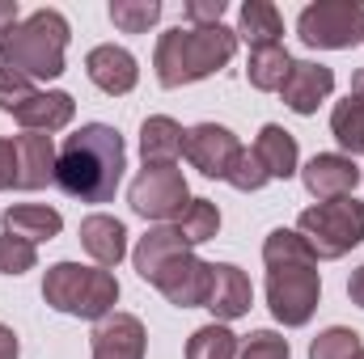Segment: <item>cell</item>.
I'll list each match as a JSON object with an SVG mask.
<instances>
[{"label": "cell", "mask_w": 364, "mask_h": 359, "mask_svg": "<svg viewBox=\"0 0 364 359\" xmlns=\"http://www.w3.org/2000/svg\"><path fill=\"white\" fill-rule=\"evenodd\" d=\"M123 170H127L123 136L106 123H85L77 136L60 144V157H55V182L64 186V194L81 203L114 199Z\"/></svg>", "instance_id": "obj_1"}, {"label": "cell", "mask_w": 364, "mask_h": 359, "mask_svg": "<svg viewBox=\"0 0 364 359\" xmlns=\"http://www.w3.org/2000/svg\"><path fill=\"white\" fill-rule=\"evenodd\" d=\"M237 51V30L229 26H208V30H166L157 38V55H153V68H157V81L166 89H182V85H195L212 72H220Z\"/></svg>", "instance_id": "obj_2"}, {"label": "cell", "mask_w": 364, "mask_h": 359, "mask_svg": "<svg viewBox=\"0 0 364 359\" xmlns=\"http://www.w3.org/2000/svg\"><path fill=\"white\" fill-rule=\"evenodd\" d=\"M73 30L60 9H38L21 17L4 38H0V64L30 77V81H55L64 72V47Z\"/></svg>", "instance_id": "obj_3"}, {"label": "cell", "mask_w": 364, "mask_h": 359, "mask_svg": "<svg viewBox=\"0 0 364 359\" xmlns=\"http://www.w3.org/2000/svg\"><path fill=\"white\" fill-rule=\"evenodd\" d=\"M43 300H47L55 313L102 321V317H110V313H114L119 279H114L106 267L55 263V267H47V279H43Z\"/></svg>", "instance_id": "obj_4"}, {"label": "cell", "mask_w": 364, "mask_h": 359, "mask_svg": "<svg viewBox=\"0 0 364 359\" xmlns=\"http://www.w3.org/2000/svg\"><path fill=\"white\" fill-rule=\"evenodd\" d=\"M296 233L309 241V250L318 258H343L364 241V203L348 199H331V203H314L301 211Z\"/></svg>", "instance_id": "obj_5"}, {"label": "cell", "mask_w": 364, "mask_h": 359, "mask_svg": "<svg viewBox=\"0 0 364 359\" xmlns=\"http://www.w3.org/2000/svg\"><path fill=\"white\" fill-rule=\"evenodd\" d=\"M296 34L318 51H348L364 43V4L360 0H314L296 17Z\"/></svg>", "instance_id": "obj_6"}, {"label": "cell", "mask_w": 364, "mask_h": 359, "mask_svg": "<svg viewBox=\"0 0 364 359\" xmlns=\"http://www.w3.org/2000/svg\"><path fill=\"white\" fill-rule=\"evenodd\" d=\"M127 203L144 220H178L191 207V186L178 165H144L127 186Z\"/></svg>", "instance_id": "obj_7"}, {"label": "cell", "mask_w": 364, "mask_h": 359, "mask_svg": "<svg viewBox=\"0 0 364 359\" xmlns=\"http://www.w3.org/2000/svg\"><path fill=\"white\" fill-rule=\"evenodd\" d=\"M322 296V275L314 267H279L267 270V304H272L275 321L284 326H305L318 309Z\"/></svg>", "instance_id": "obj_8"}, {"label": "cell", "mask_w": 364, "mask_h": 359, "mask_svg": "<svg viewBox=\"0 0 364 359\" xmlns=\"http://www.w3.org/2000/svg\"><path fill=\"white\" fill-rule=\"evenodd\" d=\"M237 153H242L237 136H233L229 127H220V123H199V127H191L186 140H182V157H186L203 178H225Z\"/></svg>", "instance_id": "obj_9"}, {"label": "cell", "mask_w": 364, "mask_h": 359, "mask_svg": "<svg viewBox=\"0 0 364 359\" xmlns=\"http://www.w3.org/2000/svg\"><path fill=\"white\" fill-rule=\"evenodd\" d=\"M153 287L178 309H199V304H208V292H212V263L182 254L153 279Z\"/></svg>", "instance_id": "obj_10"}, {"label": "cell", "mask_w": 364, "mask_h": 359, "mask_svg": "<svg viewBox=\"0 0 364 359\" xmlns=\"http://www.w3.org/2000/svg\"><path fill=\"white\" fill-rule=\"evenodd\" d=\"M301 182H305V190H309L318 203H331V199H348V194L356 190L360 170H356V161L343 157V153H318V157L301 170Z\"/></svg>", "instance_id": "obj_11"}, {"label": "cell", "mask_w": 364, "mask_h": 359, "mask_svg": "<svg viewBox=\"0 0 364 359\" xmlns=\"http://www.w3.org/2000/svg\"><path fill=\"white\" fill-rule=\"evenodd\" d=\"M93 343V359H144V321L132 313H110L93 326L90 334Z\"/></svg>", "instance_id": "obj_12"}, {"label": "cell", "mask_w": 364, "mask_h": 359, "mask_svg": "<svg viewBox=\"0 0 364 359\" xmlns=\"http://www.w3.org/2000/svg\"><path fill=\"white\" fill-rule=\"evenodd\" d=\"M250 304H255V287H250L246 270L233 267V263H216L212 267V292H208V304L203 309H212V317L225 326V321L246 317Z\"/></svg>", "instance_id": "obj_13"}, {"label": "cell", "mask_w": 364, "mask_h": 359, "mask_svg": "<svg viewBox=\"0 0 364 359\" xmlns=\"http://www.w3.org/2000/svg\"><path fill=\"white\" fill-rule=\"evenodd\" d=\"M85 72H90L93 85H97L102 93H110V97L132 93V89H136V81H140L136 55H132L127 47H114V43L93 47L90 55H85Z\"/></svg>", "instance_id": "obj_14"}, {"label": "cell", "mask_w": 364, "mask_h": 359, "mask_svg": "<svg viewBox=\"0 0 364 359\" xmlns=\"http://www.w3.org/2000/svg\"><path fill=\"white\" fill-rule=\"evenodd\" d=\"M335 89V72L326 64H314V60H292V72L284 81V106L292 114H314Z\"/></svg>", "instance_id": "obj_15"}, {"label": "cell", "mask_w": 364, "mask_h": 359, "mask_svg": "<svg viewBox=\"0 0 364 359\" xmlns=\"http://www.w3.org/2000/svg\"><path fill=\"white\" fill-rule=\"evenodd\" d=\"M13 148H17V190H38L47 182H55V144L51 136H38V131H21L13 136Z\"/></svg>", "instance_id": "obj_16"}, {"label": "cell", "mask_w": 364, "mask_h": 359, "mask_svg": "<svg viewBox=\"0 0 364 359\" xmlns=\"http://www.w3.org/2000/svg\"><path fill=\"white\" fill-rule=\"evenodd\" d=\"M81 245L90 250V258L97 267H119L123 254H127V228L123 220L106 216V211H93L81 220Z\"/></svg>", "instance_id": "obj_17"}, {"label": "cell", "mask_w": 364, "mask_h": 359, "mask_svg": "<svg viewBox=\"0 0 364 359\" xmlns=\"http://www.w3.org/2000/svg\"><path fill=\"white\" fill-rule=\"evenodd\" d=\"M77 114V101L73 93L64 89H47V93H34L21 110H17V123L26 131H38V136H51V131H64Z\"/></svg>", "instance_id": "obj_18"}, {"label": "cell", "mask_w": 364, "mask_h": 359, "mask_svg": "<svg viewBox=\"0 0 364 359\" xmlns=\"http://www.w3.org/2000/svg\"><path fill=\"white\" fill-rule=\"evenodd\" d=\"M182 254H191V245L182 241V233H178V228L157 224V228H149V233L140 237V245H136L132 263H136V270H140V279H149V283H153V279L170 267L174 258H182Z\"/></svg>", "instance_id": "obj_19"}, {"label": "cell", "mask_w": 364, "mask_h": 359, "mask_svg": "<svg viewBox=\"0 0 364 359\" xmlns=\"http://www.w3.org/2000/svg\"><path fill=\"white\" fill-rule=\"evenodd\" d=\"M60 228H64V216L55 207H43V203H17V207L4 211V233L9 237H21L30 245L60 237Z\"/></svg>", "instance_id": "obj_20"}, {"label": "cell", "mask_w": 364, "mask_h": 359, "mask_svg": "<svg viewBox=\"0 0 364 359\" xmlns=\"http://www.w3.org/2000/svg\"><path fill=\"white\" fill-rule=\"evenodd\" d=\"M182 140H186V131L170 114L144 118V127H140V157H144V165H174L182 157Z\"/></svg>", "instance_id": "obj_21"}, {"label": "cell", "mask_w": 364, "mask_h": 359, "mask_svg": "<svg viewBox=\"0 0 364 359\" xmlns=\"http://www.w3.org/2000/svg\"><path fill=\"white\" fill-rule=\"evenodd\" d=\"M255 157L263 161L267 178H292L296 165H301V148H296V136L284 131L279 123H267L255 140Z\"/></svg>", "instance_id": "obj_22"}, {"label": "cell", "mask_w": 364, "mask_h": 359, "mask_svg": "<svg viewBox=\"0 0 364 359\" xmlns=\"http://www.w3.org/2000/svg\"><path fill=\"white\" fill-rule=\"evenodd\" d=\"M237 38L250 43V51L259 47H279L284 38V17L272 0H246L242 13H237Z\"/></svg>", "instance_id": "obj_23"}, {"label": "cell", "mask_w": 364, "mask_h": 359, "mask_svg": "<svg viewBox=\"0 0 364 359\" xmlns=\"http://www.w3.org/2000/svg\"><path fill=\"white\" fill-rule=\"evenodd\" d=\"M263 263L267 270H279V267H318V254L309 250V241L292 228H275L267 233L263 241Z\"/></svg>", "instance_id": "obj_24"}, {"label": "cell", "mask_w": 364, "mask_h": 359, "mask_svg": "<svg viewBox=\"0 0 364 359\" xmlns=\"http://www.w3.org/2000/svg\"><path fill=\"white\" fill-rule=\"evenodd\" d=\"M288 72H292V55H288L284 47H259V51H250L246 77H250V85H255L259 93H275V89H284Z\"/></svg>", "instance_id": "obj_25"}, {"label": "cell", "mask_w": 364, "mask_h": 359, "mask_svg": "<svg viewBox=\"0 0 364 359\" xmlns=\"http://www.w3.org/2000/svg\"><path fill=\"white\" fill-rule=\"evenodd\" d=\"M237 334L220 321L212 326H199L191 338H186V359H237Z\"/></svg>", "instance_id": "obj_26"}, {"label": "cell", "mask_w": 364, "mask_h": 359, "mask_svg": "<svg viewBox=\"0 0 364 359\" xmlns=\"http://www.w3.org/2000/svg\"><path fill=\"white\" fill-rule=\"evenodd\" d=\"M174 228L182 233L186 245H203V241H212L220 233V207L212 199H191V207L178 216Z\"/></svg>", "instance_id": "obj_27"}, {"label": "cell", "mask_w": 364, "mask_h": 359, "mask_svg": "<svg viewBox=\"0 0 364 359\" xmlns=\"http://www.w3.org/2000/svg\"><path fill=\"white\" fill-rule=\"evenodd\" d=\"M331 136L356 157V153H364V101L360 97H343L335 110H331Z\"/></svg>", "instance_id": "obj_28"}, {"label": "cell", "mask_w": 364, "mask_h": 359, "mask_svg": "<svg viewBox=\"0 0 364 359\" xmlns=\"http://www.w3.org/2000/svg\"><path fill=\"white\" fill-rule=\"evenodd\" d=\"M110 21L123 34H144L161 21V0H110Z\"/></svg>", "instance_id": "obj_29"}, {"label": "cell", "mask_w": 364, "mask_h": 359, "mask_svg": "<svg viewBox=\"0 0 364 359\" xmlns=\"http://www.w3.org/2000/svg\"><path fill=\"white\" fill-rule=\"evenodd\" d=\"M360 351V334L348 326H331L309 343V359H352Z\"/></svg>", "instance_id": "obj_30"}, {"label": "cell", "mask_w": 364, "mask_h": 359, "mask_svg": "<svg viewBox=\"0 0 364 359\" xmlns=\"http://www.w3.org/2000/svg\"><path fill=\"white\" fill-rule=\"evenodd\" d=\"M225 182H229L233 190H246V194H250V190H263V186H267L272 178H267L263 161L255 157V148H242V153L233 157V165H229V174H225Z\"/></svg>", "instance_id": "obj_31"}, {"label": "cell", "mask_w": 364, "mask_h": 359, "mask_svg": "<svg viewBox=\"0 0 364 359\" xmlns=\"http://www.w3.org/2000/svg\"><path fill=\"white\" fill-rule=\"evenodd\" d=\"M237 359H292L288 338H279L275 330H255L237 343Z\"/></svg>", "instance_id": "obj_32"}, {"label": "cell", "mask_w": 364, "mask_h": 359, "mask_svg": "<svg viewBox=\"0 0 364 359\" xmlns=\"http://www.w3.org/2000/svg\"><path fill=\"white\" fill-rule=\"evenodd\" d=\"M34 267H38L34 245L21 241V237L0 233V270H4V275H26V270H34Z\"/></svg>", "instance_id": "obj_33"}, {"label": "cell", "mask_w": 364, "mask_h": 359, "mask_svg": "<svg viewBox=\"0 0 364 359\" xmlns=\"http://www.w3.org/2000/svg\"><path fill=\"white\" fill-rule=\"evenodd\" d=\"M34 93H38V89H34V81H30V77H21V72H13V68H4V64H0V110L17 114Z\"/></svg>", "instance_id": "obj_34"}, {"label": "cell", "mask_w": 364, "mask_h": 359, "mask_svg": "<svg viewBox=\"0 0 364 359\" xmlns=\"http://www.w3.org/2000/svg\"><path fill=\"white\" fill-rule=\"evenodd\" d=\"M182 13H186L191 30H208V26H220V17H225V0H191Z\"/></svg>", "instance_id": "obj_35"}, {"label": "cell", "mask_w": 364, "mask_h": 359, "mask_svg": "<svg viewBox=\"0 0 364 359\" xmlns=\"http://www.w3.org/2000/svg\"><path fill=\"white\" fill-rule=\"evenodd\" d=\"M17 186V148L13 140H0V190Z\"/></svg>", "instance_id": "obj_36"}, {"label": "cell", "mask_w": 364, "mask_h": 359, "mask_svg": "<svg viewBox=\"0 0 364 359\" xmlns=\"http://www.w3.org/2000/svg\"><path fill=\"white\" fill-rule=\"evenodd\" d=\"M21 355V347H17V334L0 321V359H17Z\"/></svg>", "instance_id": "obj_37"}, {"label": "cell", "mask_w": 364, "mask_h": 359, "mask_svg": "<svg viewBox=\"0 0 364 359\" xmlns=\"http://www.w3.org/2000/svg\"><path fill=\"white\" fill-rule=\"evenodd\" d=\"M17 21H21V17H17V0H0V38H4Z\"/></svg>", "instance_id": "obj_38"}, {"label": "cell", "mask_w": 364, "mask_h": 359, "mask_svg": "<svg viewBox=\"0 0 364 359\" xmlns=\"http://www.w3.org/2000/svg\"><path fill=\"white\" fill-rule=\"evenodd\" d=\"M348 296H352V304H360L364 309V267L352 270V279H348Z\"/></svg>", "instance_id": "obj_39"}, {"label": "cell", "mask_w": 364, "mask_h": 359, "mask_svg": "<svg viewBox=\"0 0 364 359\" xmlns=\"http://www.w3.org/2000/svg\"><path fill=\"white\" fill-rule=\"evenodd\" d=\"M352 97H360V101H364V68L352 77Z\"/></svg>", "instance_id": "obj_40"}, {"label": "cell", "mask_w": 364, "mask_h": 359, "mask_svg": "<svg viewBox=\"0 0 364 359\" xmlns=\"http://www.w3.org/2000/svg\"><path fill=\"white\" fill-rule=\"evenodd\" d=\"M352 359H364V347H360V351H356V355H352Z\"/></svg>", "instance_id": "obj_41"}]
</instances>
